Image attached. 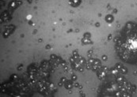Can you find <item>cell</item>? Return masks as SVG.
I'll list each match as a JSON object with an SVG mask.
<instances>
[{
	"label": "cell",
	"mask_w": 137,
	"mask_h": 97,
	"mask_svg": "<svg viewBox=\"0 0 137 97\" xmlns=\"http://www.w3.org/2000/svg\"><path fill=\"white\" fill-rule=\"evenodd\" d=\"M70 62L72 69L79 71V72H82L86 67L87 62H86V59L83 57L80 56L79 54H72V56L70 58Z\"/></svg>",
	"instance_id": "cell-1"
},
{
	"label": "cell",
	"mask_w": 137,
	"mask_h": 97,
	"mask_svg": "<svg viewBox=\"0 0 137 97\" xmlns=\"http://www.w3.org/2000/svg\"><path fill=\"white\" fill-rule=\"evenodd\" d=\"M87 63H88L90 66V70L94 71V72H97V71L100 70V68L101 67V61L98 58H90L88 60V62H87Z\"/></svg>",
	"instance_id": "cell-2"
},
{
	"label": "cell",
	"mask_w": 137,
	"mask_h": 97,
	"mask_svg": "<svg viewBox=\"0 0 137 97\" xmlns=\"http://www.w3.org/2000/svg\"><path fill=\"white\" fill-rule=\"evenodd\" d=\"M109 71V68L107 66H101L100 68V70L97 71V76H98L99 80H103L105 79V77L107 76Z\"/></svg>",
	"instance_id": "cell-3"
},
{
	"label": "cell",
	"mask_w": 137,
	"mask_h": 97,
	"mask_svg": "<svg viewBox=\"0 0 137 97\" xmlns=\"http://www.w3.org/2000/svg\"><path fill=\"white\" fill-rule=\"evenodd\" d=\"M15 29V26L14 25H10V26H7L6 28V29L4 30V32H3V35L4 38H7L9 35H10L11 33H12L14 31Z\"/></svg>",
	"instance_id": "cell-4"
},
{
	"label": "cell",
	"mask_w": 137,
	"mask_h": 97,
	"mask_svg": "<svg viewBox=\"0 0 137 97\" xmlns=\"http://www.w3.org/2000/svg\"><path fill=\"white\" fill-rule=\"evenodd\" d=\"M22 4V2L21 1H18V0H13V1H11L10 3H9V9H17L18 6H20Z\"/></svg>",
	"instance_id": "cell-5"
},
{
	"label": "cell",
	"mask_w": 137,
	"mask_h": 97,
	"mask_svg": "<svg viewBox=\"0 0 137 97\" xmlns=\"http://www.w3.org/2000/svg\"><path fill=\"white\" fill-rule=\"evenodd\" d=\"M11 19L10 15L9 13V12L7 10L3 11L1 14V22H3V21L4 22H6V21H9Z\"/></svg>",
	"instance_id": "cell-6"
},
{
	"label": "cell",
	"mask_w": 137,
	"mask_h": 97,
	"mask_svg": "<svg viewBox=\"0 0 137 97\" xmlns=\"http://www.w3.org/2000/svg\"><path fill=\"white\" fill-rule=\"evenodd\" d=\"M41 67L42 70H46V71L50 70L51 68H52V65H51L50 62H48V61H46V60H44V61L42 62L41 64Z\"/></svg>",
	"instance_id": "cell-7"
},
{
	"label": "cell",
	"mask_w": 137,
	"mask_h": 97,
	"mask_svg": "<svg viewBox=\"0 0 137 97\" xmlns=\"http://www.w3.org/2000/svg\"><path fill=\"white\" fill-rule=\"evenodd\" d=\"M115 67L117 69L118 71L120 73H123V74H125V73H128V69L125 67V66H124L122 65V64L120 63H117L116 64Z\"/></svg>",
	"instance_id": "cell-8"
},
{
	"label": "cell",
	"mask_w": 137,
	"mask_h": 97,
	"mask_svg": "<svg viewBox=\"0 0 137 97\" xmlns=\"http://www.w3.org/2000/svg\"><path fill=\"white\" fill-rule=\"evenodd\" d=\"M38 72V69H37V66L35 64H32L28 67V73L29 74H36Z\"/></svg>",
	"instance_id": "cell-9"
},
{
	"label": "cell",
	"mask_w": 137,
	"mask_h": 97,
	"mask_svg": "<svg viewBox=\"0 0 137 97\" xmlns=\"http://www.w3.org/2000/svg\"><path fill=\"white\" fill-rule=\"evenodd\" d=\"M82 2V0H69V4L73 7L79 6Z\"/></svg>",
	"instance_id": "cell-10"
},
{
	"label": "cell",
	"mask_w": 137,
	"mask_h": 97,
	"mask_svg": "<svg viewBox=\"0 0 137 97\" xmlns=\"http://www.w3.org/2000/svg\"><path fill=\"white\" fill-rule=\"evenodd\" d=\"M64 87H65V88L66 89H68V90H70V89H71L73 86H74V84H73V82H72V80H67L65 83H64Z\"/></svg>",
	"instance_id": "cell-11"
},
{
	"label": "cell",
	"mask_w": 137,
	"mask_h": 97,
	"mask_svg": "<svg viewBox=\"0 0 137 97\" xmlns=\"http://www.w3.org/2000/svg\"><path fill=\"white\" fill-rule=\"evenodd\" d=\"M105 20L107 23H112L113 20H114V18H113V16L111 15V14H108V15L105 16Z\"/></svg>",
	"instance_id": "cell-12"
},
{
	"label": "cell",
	"mask_w": 137,
	"mask_h": 97,
	"mask_svg": "<svg viewBox=\"0 0 137 97\" xmlns=\"http://www.w3.org/2000/svg\"><path fill=\"white\" fill-rule=\"evenodd\" d=\"M125 80H125V78L123 77V76H120V75L117 76V81L118 84H123Z\"/></svg>",
	"instance_id": "cell-13"
},
{
	"label": "cell",
	"mask_w": 137,
	"mask_h": 97,
	"mask_svg": "<svg viewBox=\"0 0 137 97\" xmlns=\"http://www.w3.org/2000/svg\"><path fill=\"white\" fill-rule=\"evenodd\" d=\"M82 43L83 44H93V42L91 41L89 38H85L83 37V39L82 40Z\"/></svg>",
	"instance_id": "cell-14"
},
{
	"label": "cell",
	"mask_w": 137,
	"mask_h": 97,
	"mask_svg": "<svg viewBox=\"0 0 137 97\" xmlns=\"http://www.w3.org/2000/svg\"><path fill=\"white\" fill-rule=\"evenodd\" d=\"M110 72H111V73H112V74H113V75H115L116 77H117V76L119 74V71H118V70L116 67H114V68H112L110 70Z\"/></svg>",
	"instance_id": "cell-15"
},
{
	"label": "cell",
	"mask_w": 137,
	"mask_h": 97,
	"mask_svg": "<svg viewBox=\"0 0 137 97\" xmlns=\"http://www.w3.org/2000/svg\"><path fill=\"white\" fill-rule=\"evenodd\" d=\"M10 79H11V80H13V81H18L19 78H18V75L13 74V75H11Z\"/></svg>",
	"instance_id": "cell-16"
},
{
	"label": "cell",
	"mask_w": 137,
	"mask_h": 97,
	"mask_svg": "<svg viewBox=\"0 0 137 97\" xmlns=\"http://www.w3.org/2000/svg\"><path fill=\"white\" fill-rule=\"evenodd\" d=\"M83 36L85 37V38H90L91 37V34L90 32H86V33H84V35H83Z\"/></svg>",
	"instance_id": "cell-17"
},
{
	"label": "cell",
	"mask_w": 137,
	"mask_h": 97,
	"mask_svg": "<svg viewBox=\"0 0 137 97\" xmlns=\"http://www.w3.org/2000/svg\"><path fill=\"white\" fill-rule=\"evenodd\" d=\"M60 66H62L63 67H65V66H67V62H66V61L63 60L62 62H61V63H60Z\"/></svg>",
	"instance_id": "cell-18"
},
{
	"label": "cell",
	"mask_w": 137,
	"mask_h": 97,
	"mask_svg": "<svg viewBox=\"0 0 137 97\" xmlns=\"http://www.w3.org/2000/svg\"><path fill=\"white\" fill-rule=\"evenodd\" d=\"M71 80H73V81H75V80H77V76L75 75V74H73L71 76Z\"/></svg>",
	"instance_id": "cell-19"
},
{
	"label": "cell",
	"mask_w": 137,
	"mask_h": 97,
	"mask_svg": "<svg viewBox=\"0 0 137 97\" xmlns=\"http://www.w3.org/2000/svg\"><path fill=\"white\" fill-rule=\"evenodd\" d=\"M67 78H66V77H61V79H60V81L61 82H63V84H64V83L66 82V81H67Z\"/></svg>",
	"instance_id": "cell-20"
},
{
	"label": "cell",
	"mask_w": 137,
	"mask_h": 97,
	"mask_svg": "<svg viewBox=\"0 0 137 97\" xmlns=\"http://www.w3.org/2000/svg\"><path fill=\"white\" fill-rule=\"evenodd\" d=\"M107 59H108L107 55H102V60L103 61H106Z\"/></svg>",
	"instance_id": "cell-21"
},
{
	"label": "cell",
	"mask_w": 137,
	"mask_h": 97,
	"mask_svg": "<svg viewBox=\"0 0 137 97\" xmlns=\"http://www.w3.org/2000/svg\"><path fill=\"white\" fill-rule=\"evenodd\" d=\"M22 67H23V66L21 65L20 66H18V70H21L22 69Z\"/></svg>",
	"instance_id": "cell-22"
},
{
	"label": "cell",
	"mask_w": 137,
	"mask_h": 97,
	"mask_svg": "<svg viewBox=\"0 0 137 97\" xmlns=\"http://www.w3.org/2000/svg\"><path fill=\"white\" fill-rule=\"evenodd\" d=\"M74 86H75V87H79V84H78V83H75V84H74Z\"/></svg>",
	"instance_id": "cell-23"
},
{
	"label": "cell",
	"mask_w": 137,
	"mask_h": 97,
	"mask_svg": "<svg viewBox=\"0 0 137 97\" xmlns=\"http://www.w3.org/2000/svg\"><path fill=\"white\" fill-rule=\"evenodd\" d=\"M96 26H97V27H99V26H100V24H99V23H96Z\"/></svg>",
	"instance_id": "cell-24"
},
{
	"label": "cell",
	"mask_w": 137,
	"mask_h": 97,
	"mask_svg": "<svg viewBox=\"0 0 137 97\" xmlns=\"http://www.w3.org/2000/svg\"><path fill=\"white\" fill-rule=\"evenodd\" d=\"M46 48H47V49H49V48H50V46H49V45H47V46H46Z\"/></svg>",
	"instance_id": "cell-25"
},
{
	"label": "cell",
	"mask_w": 137,
	"mask_h": 97,
	"mask_svg": "<svg viewBox=\"0 0 137 97\" xmlns=\"http://www.w3.org/2000/svg\"><path fill=\"white\" fill-rule=\"evenodd\" d=\"M111 38H112V35H109V40H110Z\"/></svg>",
	"instance_id": "cell-26"
},
{
	"label": "cell",
	"mask_w": 137,
	"mask_h": 97,
	"mask_svg": "<svg viewBox=\"0 0 137 97\" xmlns=\"http://www.w3.org/2000/svg\"><path fill=\"white\" fill-rule=\"evenodd\" d=\"M27 1L29 2V3H32V1H33V0H27Z\"/></svg>",
	"instance_id": "cell-27"
}]
</instances>
